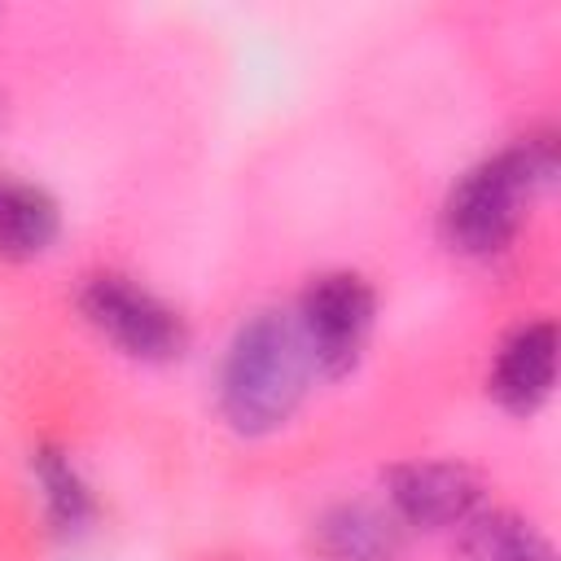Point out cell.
<instances>
[{
  "instance_id": "cell-1",
  "label": "cell",
  "mask_w": 561,
  "mask_h": 561,
  "mask_svg": "<svg viewBox=\"0 0 561 561\" xmlns=\"http://www.w3.org/2000/svg\"><path fill=\"white\" fill-rule=\"evenodd\" d=\"M311 351L298 333V320L285 311L250 316L219 373V408L237 434H272L294 416L307 394Z\"/></svg>"
},
{
  "instance_id": "cell-2",
  "label": "cell",
  "mask_w": 561,
  "mask_h": 561,
  "mask_svg": "<svg viewBox=\"0 0 561 561\" xmlns=\"http://www.w3.org/2000/svg\"><path fill=\"white\" fill-rule=\"evenodd\" d=\"M552 171H557L552 136H530V140L469 167L443 206V232H447L451 250L473 254V259L500 254L517 237L530 193L539 184H548Z\"/></svg>"
},
{
  "instance_id": "cell-3",
  "label": "cell",
  "mask_w": 561,
  "mask_h": 561,
  "mask_svg": "<svg viewBox=\"0 0 561 561\" xmlns=\"http://www.w3.org/2000/svg\"><path fill=\"white\" fill-rule=\"evenodd\" d=\"M79 307H83L88 324L101 337H110L123 355L145 359V364L175 359L188 342L184 320L158 294H149L145 285H136L127 276H114V272L92 276L79 294Z\"/></svg>"
},
{
  "instance_id": "cell-4",
  "label": "cell",
  "mask_w": 561,
  "mask_h": 561,
  "mask_svg": "<svg viewBox=\"0 0 561 561\" xmlns=\"http://www.w3.org/2000/svg\"><path fill=\"white\" fill-rule=\"evenodd\" d=\"M377 298L364 276L355 272H324L307 285L298 302V333L311 351V368L324 377H342L355 368L368 329H373Z\"/></svg>"
},
{
  "instance_id": "cell-5",
  "label": "cell",
  "mask_w": 561,
  "mask_h": 561,
  "mask_svg": "<svg viewBox=\"0 0 561 561\" xmlns=\"http://www.w3.org/2000/svg\"><path fill=\"white\" fill-rule=\"evenodd\" d=\"M390 504L399 522L421 530L465 526L482 504V482L456 460H412L390 469Z\"/></svg>"
},
{
  "instance_id": "cell-6",
  "label": "cell",
  "mask_w": 561,
  "mask_h": 561,
  "mask_svg": "<svg viewBox=\"0 0 561 561\" xmlns=\"http://www.w3.org/2000/svg\"><path fill=\"white\" fill-rule=\"evenodd\" d=\"M557 377V329L548 320L522 324L495 355L491 368V394L508 412H535L552 394Z\"/></svg>"
},
{
  "instance_id": "cell-7",
  "label": "cell",
  "mask_w": 561,
  "mask_h": 561,
  "mask_svg": "<svg viewBox=\"0 0 561 561\" xmlns=\"http://www.w3.org/2000/svg\"><path fill=\"white\" fill-rule=\"evenodd\" d=\"M311 543H316V561H399L403 557L394 522L368 504L329 508L316 522Z\"/></svg>"
},
{
  "instance_id": "cell-8",
  "label": "cell",
  "mask_w": 561,
  "mask_h": 561,
  "mask_svg": "<svg viewBox=\"0 0 561 561\" xmlns=\"http://www.w3.org/2000/svg\"><path fill=\"white\" fill-rule=\"evenodd\" d=\"M61 215L57 202L26 184V180H0V259H35L57 241Z\"/></svg>"
},
{
  "instance_id": "cell-9",
  "label": "cell",
  "mask_w": 561,
  "mask_h": 561,
  "mask_svg": "<svg viewBox=\"0 0 561 561\" xmlns=\"http://www.w3.org/2000/svg\"><path fill=\"white\" fill-rule=\"evenodd\" d=\"M456 561H557V557H552V543L526 517L508 508H491V513L478 508L460 526Z\"/></svg>"
},
{
  "instance_id": "cell-10",
  "label": "cell",
  "mask_w": 561,
  "mask_h": 561,
  "mask_svg": "<svg viewBox=\"0 0 561 561\" xmlns=\"http://www.w3.org/2000/svg\"><path fill=\"white\" fill-rule=\"evenodd\" d=\"M35 478L44 486V504H48V517L61 535H75L92 522V495H88V482L79 478V469L70 465L66 451L57 447H39L35 451Z\"/></svg>"
}]
</instances>
